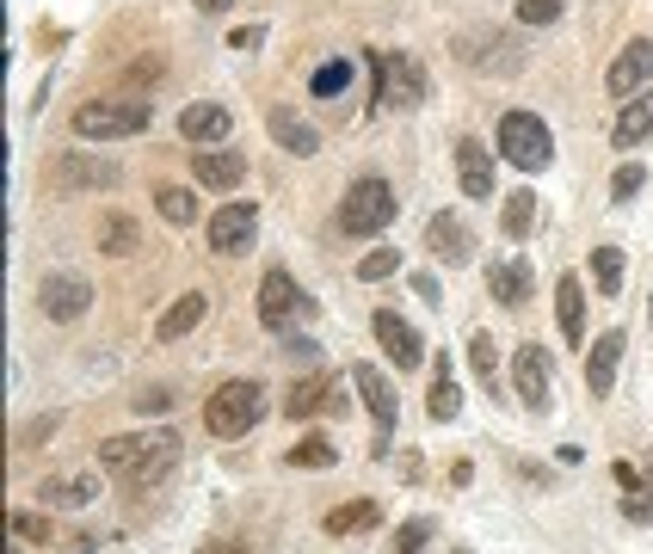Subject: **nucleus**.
<instances>
[{
    "instance_id": "16",
    "label": "nucleus",
    "mask_w": 653,
    "mask_h": 554,
    "mask_svg": "<svg viewBox=\"0 0 653 554\" xmlns=\"http://www.w3.org/2000/svg\"><path fill=\"white\" fill-rule=\"evenodd\" d=\"M340 383L326 376V369H314V376H302V383L290 388V400H284V413L290 419H314V413H340Z\"/></svg>"
},
{
    "instance_id": "7",
    "label": "nucleus",
    "mask_w": 653,
    "mask_h": 554,
    "mask_svg": "<svg viewBox=\"0 0 653 554\" xmlns=\"http://www.w3.org/2000/svg\"><path fill=\"white\" fill-rule=\"evenodd\" d=\"M456 56L468 68H482V75H518L524 68V44H518L512 31H494V25H475L456 37Z\"/></svg>"
},
{
    "instance_id": "18",
    "label": "nucleus",
    "mask_w": 653,
    "mask_h": 554,
    "mask_svg": "<svg viewBox=\"0 0 653 554\" xmlns=\"http://www.w3.org/2000/svg\"><path fill=\"white\" fill-rule=\"evenodd\" d=\"M653 80V37H635V44H622V56L610 62V75H605V87L617 92H635V87H648Z\"/></svg>"
},
{
    "instance_id": "39",
    "label": "nucleus",
    "mask_w": 653,
    "mask_h": 554,
    "mask_svg": "<svg viewBox=\"0 0 653 554\" xmlns=\"http://www.w3.org/2000/svg\"><path fill=\"white\" fill-rule=\"evenodd\" d=\"M622 518H629V523H653V475H641L635 492H622Z\"/></svg>"
},
{
    "instance_id": "21",
    "label": "nucleus",
    "mask_w": 653,
    "mask_h": 554,
    "mask_svg": "<svg viewBox=\"0 0 653 554\" xmlns=\"http://www.w3.org/2000/svg\"><path fill=\"white\" fill-rule=\"evenodd\" d=\"M179 136L198 142V148H217V142H229V106H217V99L186 106V111H179Z\"/></svg>"
},
{
    "instance_id": "28",
    "label": "nucleus",
    "mask_w": 653,
    "mask_h": 554,
    "mask_svg": "<svg viewBox=\"0 0 653 554\" xmlns=\"http://www.w3.org/2000/svg\"><path fill=\"white\" fill-rule=\"evenodd\" d=\"M425 413H432L438 425H451V419L463 413V388H456V376H451V364H444V357L432 364V395H425Z\"/></svg>"
},
{
    "instance_id": "40",
    "label": "nucleus",
    "mask_w": 653,
    "mask_h": 554,
    "mask_svg": "<svg viewBox=\"0 0 653 554\" xmlns=\"http://www.w3.org/2000/svg\"><path fill=\"white\" fill-rule=\"evenodd\" d=\"M7 530H13V542H19V549H25V542L37 549V542L49 536V523L37 518V511H13V518H7Z\"/></svg>"
},
{
    "instance_id": "31",
    "label": "nucleus",
    "mask_w": 653,
    "mask_h": 554,
    "mask_svg": "<svg viewBox=\"0 0 653 554\" xmlns=\"http://www.w3.org/2000/svg\"><path fill=\"white\" fill-rule=\"evenodd\" d=\"M463 352H468V369H475V383H482L487 395H494V400H512V395H499V352H494V339H487V333H468Z\"/></svg>"
},
{
    "instance_id": "19",
    "label": "nucleus",
    "mask_w": 653,
    "mask_h": 554,
    "mask_svg": "<svg viewBox=\"0 0 653 554\" xmlns=\"http://www.w3.org/2000/svg\"><path fill=\"white\" fill-rule=\"evenodd\" d=\"M191 173L210 191H234V185L247 179V160H241V148H198L191 154Z\"/></svg>"
},
{
    "instance_id": "13",
    "label": "nucleus",
    "mask_w": 653,
    "mask_h": 554,
    "mask_svg": "<svg viewBox=\"0 0 653 554\" xmlns=\"http://www.w3.org/2000/svg\"><path fill=\"white\" fill-rule=\"evenodd\" d=\"M512 388H518V400H524V413H549L555 407V383H549V357H543V345H518V357H512Z\"/></svg>"
},
{
    "instance_id": "43",
    "label": "nucleus",
    "mask_w": 653,
    "mask_h": 554,
    "mask_svg": "<svg viewBox=\"0 0 653 554\" xmlns=\"http://www.w3.org/2000/svg\"><path fill=\"white\" fill-rule=\"evenodd\" d=\"M56 431V413H44V419H32V425L19 431V450H44V437Z\"/></svg>"
},
{
    "instance_id": "14",
    "label": "nucleus",
    "mask_w": 653,
    "mask_h": 554,
    "mask_svg": "<svg viewBox=\"0 0 653 554\" xmlns=\"http://www.w3.org/2000/svg\"><path fill=\"white\" fill-rule=\"evenodd\" d=\"M370 333H376V345L389 352L395 369H420V364H425V339L413 333V326H407L395 308H376V314H370Z\"/></svg>"
},
{
    "instance_id": "5",
    "label": "nucleus",
    "mask_w": 653,
    "mask_h": 554,
    "mask_svg": "<svg viewBox=\"0 0 653 554\" xmlns=\"http://www.w3.org/2000/svg\"><path fill=\"white\" fill-rule=\"evenodd\" d=\"M395 222V185L389 179H358L340 198V234H383Z\"/></svg>"
},
{
    "instance_id": "10",
    "label": "nucleus",
    "mask_w": 653,
    "mask_h": 554,
    "mask_svg": "<svg viewBox=\"0 0 653 554\" xmlns=\"http://www.w3.org/2000/svg\"><path fill=\"white\" fill-rule=\"evenodd\" d=\"M352 383H358L364 407H370V419H376V444H370V456H383V450H389V437H395V413H401V395H395V383H389V376H383L376 364H358V369H352Z\"/></svg>"
},
{
    "instance_id": "33",
    "label": "nucleus",
    "mask_w": 653,
    "mask_h": 554,
    "mask_svg": "<svg viewBox=\"0 0 653 554\" xmlns=\"http://www.w3.org/2000/svg\"><path fill=\"white\" fill-rule=\"evenodd\" d=\"M155 210L167 215L173 229H186V222H198V198H191L186 185H161V191H155Z\"/></svg>"
},
{
    "instance_id": "24",
    "label": "nucleus",
    "mask_w": 653,
    "mask_h": 554,
    "mask_svg": "<svg viewBox=\"0 0 653 554\" xmlns=\"http://www.w3.org/2000/svg\"><path fill=\"white\" fill-rule=\"evenodd\" d=\"M487 296H494L499 308H524L530 302V265L524 259L487 265Z\"/></svg>"
},
{
    "instance_id": "47",
    "label": "nucleus",
    "mask_w": 653,
    "mask_h": 554,
    "mask_svg": "<svg viewBox=\"0 0 653 554\" xmlns=\"http://www.w3.org/2000/svg\"><path fill=\"white\" fill-rule=\"evenodd\" d=\"M259 37H265L259 25H241V31H234V37H229V49H253V44H259Z\"/></svg>"
},
{
    "instance_id": "9",
    "label": "nucleus",
    "mask_w": 653,
    "mask_h": 554,
    "mask_svg": "<svg viewBox=\"0 0 653 554\" xmlns=\"http://www.w3.org/2000/svg\"><path fill=\"white\" fill-rule=\"evenodd\" d=\"M302 314H314V302L296 290V277L290 272H265L259 277V326L265 333H290Z\"/></svg>"
},
{
    "instance_id": "22",
    "label": "nucleus",
    "mask_w": 653,
    "mask_h": 554,
    "mask_svg": "<svg viewBox=\"0 0 653 554\" xmlns=\"http://www.w3.org/2000/svg\"><path fill=\"white\" fill-rule=\"evenodd\" d=\"M622 326H610V333H598V345H591V357H586V388L591 395H610L617 388V369H622Z\"/></svg>"
},
{
    "instance_id": "15",
    "label": "nucleus",
    "mask_w": 653,
    "mask_h": 554,
    "mask_svg": "<svg viewBox=\"0 0 653 554\" xmlns=\"http://www.w3.org/2000/svg\"><path fill=\"white\" fill-rule=\"evenodd\" d=\"M265 130H272V136H278V148L296 154V160L321 154V130H314V123L302 118L296 106H272V111H265Z\"/></svg>"
},
{
    "instance_id": "1",
    "label": "nucleus",
    "mask_w": 653,
    "mask_h": 554,
    "mask_svg": "<svg viewBox=\"0 0 653 554\" xmlns=\"http://www.w3.org/2000/svg\"><path fill=\"white\" fill-rule=\"evenodd\" d=\"M99 468L124 492H148L179 468V431H124L99 444Z\"/></svg>"
},
{
    "instance_id": "6",
    "label": "nucleus",
    "mask_w": 653,
    "mask_h": 554,
    "mask_svg": "<svg viewBox=\"0 0 653 554\" xmlns=\"http://www.w3.org/2000/svg\"><path fill=\"white\" fill-rule=\"evenodd\" d=\"M370 80H376V106H389V111H407L425 99V68L413 56H401V49L370 56Z\"/></svg>"
},
{
    "instance_id": "50",
    "label": "nucleus",
    "mask_w": 653,
    "mask_h": 554,
    "mask_svg": "<svg viewBox=\"0 0 653 554\" xmlns=\"http://www.w3.org/2000/svg\"><path fill=\"white\" fill-rule=\"evenodd\" d=\"M456 554H463V549H456Z\"/></svg>"
},
{
    "instance_id": "27",
    "label": "nucleus",
    "mask_w": 653,
    "mask_h": 554,
    "mask_svg": "<svg viewBox=\"0 0 653 554\" xmlns=\"http://www.w3.org/2000/svg\"><path fill=\"white\" fill-rule=\"evenodd\" d=\"M376 523H383V506H376V499H352V506H333V511H326L321 530L340 542V536H358V530H376Z\"/></svg>"
},
{
    "instance_id": "32",
    "label": "nucleus",
    "mask_w": 653,
    "mask_h": 554,
    "mask_svg": "<svg viewBox=\"0 0 653 554\" xmlns=\"http://www.w3.org/2000/svg\"><path fill=\"white\" fill-rule=\"evenodd\" d=\"M591 277L605 296H622V277H629V253L622 246H591Z\"/></svg>"
},
{
    "instance_id": "49",
    "label": "nucleus",
    "mask_w": 653,
    "mask_h": 554,
    "mask_svg": "<svg viewBox=\"0 0 653 554\" xmlns=\"http://www.w3.org/2000/svg\"><path fill=\"white\" fill-rule=\"evenodd\" d=\"M203 554H241V542H229V549H203Z\"/></svg>"
},
{
    "instance_id": "35",
    "label": "nucleus",
    "mask_w": 653,
    "mask_h": 554,
    "mask_svg": "<svg viewBox=\"0 0 653 554\" xmlns=\"http://www.w3.org/2000/svg\"><path fill=\"white\" fill-rule=\"evenodd\" d=\"M284 462H290V468H333V444H326L321 431H309L302 444L284 450Z\"/></svg>"
},
{
    "instance_id": "42",
    "label": "nucleus",
    "mask_w": 653,
    "mask_h": 554,
    "mask_svg": "<svg viewBox=\"0 0 653 554\" xmlns=\"http://www.w3.org/2000/svg\"><path fill=\"white\" fill-rule=\"evenodd\" d=\"M561 0H518V25H555Z\"/></svg>"
},
{
    "instance_id": "26",
    "label": "nucleus",
    "mask_w": 653,
    "mask_h": 554,
    "mask_svg": "<svg viewBox=\"0 0 653 554\" xmlns=\"http://www.w3.org/2000/svg\"><path fill=\"white\" fill-rule=\"evenodd\" d=\"M555 321H561V333H567V345H579V339H586V290H579L574 272L555 284Z\"/></svg>"
},
{
    "instance_id": "20",
    "label": "nucleus",
    "mask_w": 653,
    "mask_h": 554,
    "mask_svg": "<svg viewBox=\"0 0 653 554\" xmlns=\"http://www.w3.org/2000/svg\"><path fill=\"white\" fill-rule=\"evenodd\" d=\"M456 185H463V198H494V154L475 136L456 142Z\"/></svg>"
},
{
    "instance_id": "30",
    "label": "nucleus",
    "mask_w": 653,
    "mask_h": 554,
    "mask_svg": "<svg viewBox=\"0 0 653 554\" xmlns=\"http://www.w3.org/2000/svg\"><path fill=\"white\" fill-rule=\"evenodd\" d=\"M203 308H210V296H198V290H191V296H179V302H173L167 314H161L155 339H161V345H173V339H186L191 326L203 321Z\"/></svg>"
},
{
    "instance_id": "36",
    "label": "nucleus",
    "mask_w": 653,
    "mask_h": 554,
    "mask_svg": "<svg viewBox=\"0 0 653 554\" xmlns=\"http://www.w3.org/2000/svg\"><path fill=\"white\" fill-rule=\"evenodd\" d=\"M309 87H314V99H333V92H345V87H352V62H345V56H340V62H321Z\"/></svg>"
},
{
    "instance_id": "17",
    "label": "nucleus",
    "mask_w": 653,
    "mask_h": 554,
    "mask_svg": "<svg viewBox=\"0 0 653 554\" xmlns=\"http://www.w3.org/2000/svg\"><path fill=\"white\" fill-rule=\"evenodd\" d=\"M425 246H432V259H444V265H468V222L456 210H438L432 222H425Z\"/></svg>"
},
{
    "instance_id": "11",
    "label": "nucleus",
    "mask_w": 653,
    "mask_h": 554,
    "mask_svg": "<svg viewBox=\"0 0 653 554\" xmlns=\"http://www.w3.org/2000/svg\"><path fill=\"white\" fill-rule=\"evenodd\" d=\"M253 241H259V210L253 203H222L217 215H210V253H222V259H241V253H253Z\"/></svg>"
},
{
    "instance_id": "25",
    "label": "nucleus",
    "mask_w": 653,
    "mask_h": 554,
    "mask_svg": "<svg viewBox=\"0 0 653 554\" xmlns=\"http://www.w3.org/2000/svg\"><path fill=\"white\" fill-rule=\"evenodd\" d=\"M648 136H653V87L635 92V99L617 111V130H610V142H617V148H635V142H648Z\"/></svg>"
},
{
    "instance_id": "41",
    "label": "nucleus",
    "mask_w": 653,
    "mask_h": 554,
    "mask_svg": "<svg viewBox=\"0 0 653 554\" xmlns=\"http://www.w3.org/2000/svg\"><path fill=\"white\" fill-rule=\"evenodd\" d=\"M641 185H648V173H641L635 160H629V167H617V173H610V198H617V203H629V198L641 191Z\"/></svg>"
},
{
    "instance_id": "34",
    "label": "nucleus",
    "mask_w": 653,
    "mask_h": 554,
    "mask_svg": "<svg viewBox=\"0 0 653 554\" xmlns=\"http://www.w3.org/2000/svg\"><path fill=\"white\" fill-rule=\"evenodd\" d=\"M530 222H536V191H512V198H506V215H499L506 241H524Z\"/></svg>"
},
{
    "instance_id": "48",
    "label": "nucleus",
    "mask_w": 653,
    "mask_h": 554,
    "mask_svg": "<svg viewBox=\"0 0 653 554\" xmlns=\"http://www.w3.org/2000/svg\"><path fill=\"white\" fill-rule=\"evenodd\" d=\"M198 7H203V13H229L234 0H198Z\"/></svg>"
},
{
    "instance_id": "45",
    "label": "nucleus",
    "mask_w": 653,
    "mask_h": 554,
    "mask_svg": "<svg viewBox=\"0 0 653 554\" xmlns=\"http://www.w3.org/2000/svg\"><path fill=\"white\" fill-rule=\"evenodd\" d=\"M610 475H617L622 492H635V487H641V468H635V462H622V456H617V468H610Z\"/></svg>"
},
{
    "instance_id": "12",
    "label": "nucleus",
    "mask_w": 653,
    "mask_h": 554,
    "mask_svg": "<svg viewBox=\"0 0 653 554\" xmlns=\"http://www.w3.org/2000/svg\"><path fill=\"white\" fill-rule=\"evenodd\" d=\"M37 308H44V321L68 326V321H80V314L93 308V284L75 277V272H49L44 284H37Z\"/></svg>"
},
{
    "instance_id": "38",
    "label": "nucleus",
    "mask_w": 653,
    "mask_h": 554,
    "mask_svg": "<svg viewBox=\"0 0 653 554\" xmlns=\"http://www.w3.org/2000/svg\"><path fill=\"white\" fill-rule=\"evenodd\" d=\"M425 542H432V523H425V518H407L401 530H395V549H389V554H425Z\"/></svg>"
},
{
    "instance_id": "8",
    "label": "nucleus",
    "mask_w": 653,
    "mask_h": 554,
    "mask_svg": "<svg viewBox=\"0 0 653 554\" xmlns=\"http://www.w3.org/2000/svg\"><path fill=\"white\" fill-rule=\"evenodd\" d=\"M49 185H56V191H118V185H124V167H118V160H99V154H87V148H63L49 160Z\"/></svg>"
},
{
    "instance_id": "2",
    "label": "nucleus",
    "mask_w": 653,
    "mask_h": 554,
    "mask_svg": "<svg viewBox=\"0 0 653 554\" xmlns=\"http://www.w3.org/2000/svg\"><path fill=\"white\" fill-rule=\"evenodd\" d=\"M265 419V388L253 383V376H234V383H222L217 395L203 400V425H210V437H247L253 425Z\"/></svg>"
},
{
    "instance_id": "3",
    "label": "nucleus",
    "mask_w": 653,
    "mask_h": 554,
    "mask_svg": "<svg viewBox=\"0 0 653 554\" xmlns=\"http://www.w3.org/2000/svg\"><path fill=\"white\" fill-rule=\"evenodd\" d=\"M148 130V99H87L75 111V136L80 142H124Z\"/></svg>"
},
{
    "instance_id": "23",
    "label": "nucleus",
    "mask_w": 653,
    "mask_h": 554,
    "mask_svg": "<svg viewBox=\"0 0 653 554\" xmlns=\"http://www.w3.org/2000/svg\"><path fill=\"white\" fill-rule=\"evenodd\" d=\"M37 499L56 506V511H80V506L99 499V475H49L44 487H37Z\"/></svg>"
},
{
    "instance_id": "29",
    "label": "nucleus",
    "mask_w": 653,
    "mask_h": 554,
    "mask_svg": "<svg viewBox=\"0 0 653 554\" xmlns=\"http://www.w3.org/2000/svg\"><path fill=\"white\" fill-rule=\"evenodd\" d=\"M93 241H99V253H106V259H124V253H136V246H142V229L130 222L124 210H111V215H99Z\"/></svg>"
},
{
    "instance_id": "4",
    "label": "nucleus",
    "mask_w": 653,
    "mask_h": 554,
    "mask_svg": "<svg viewBox=\"0 0 653 554\" xmlns=\"http://www.w3.org/2000/svg\"><path fill=\"white\" fill-rule=\"evenodd\" d=\"M499 154L512 160L518 173H543L555 160V136H549V123L536 111H506L499 118Z\"/></svg>"
},
{
    "instance_id": "44",
    "label": "nucleus",
    "mask_w": 653,
    "mask_h": 554,
    "mask_svg": "<svg viewBox=\"0 0 653 554\" xmlns=\"http://www.w3.org/2000/svg\"><path fill=\"white\" fill-rule=\"evenodd\" d=\"M136 407H142V413H167V407H173V388H142Z\"/></svg>"
},
{
    "instance_id": "37",
    "label": "nucleus",
    "mask_w": 653,
    "mask_h": 554,
    "mask_svg": "<svg viewBox=\"0 0 653 554\" xmlns=\"http://www.w3.org/2000/svg\"><path fill=\"white\" fill-rule=\"evenodd\" d=\"M395 272H401V253H395V246H376V253H364V259H358L364 284H383V277H395Z\"/></svg>"
},
{
    "instance_id": "46",
    "label": "nucleus",
    "mask_w": 653,
    "mask_h": 554,
    "mask_svg": "<svg viewBox=\"0 0 653 554\" xmlns=\"http://www.w3.org/2000/svg\"><path fill=\"white\" fill-rule=\"evenodd\" d=\"M413 296H420V302H438L444 290H438V277H432V272H413Z\"/></svg>"
}]
</instances>
